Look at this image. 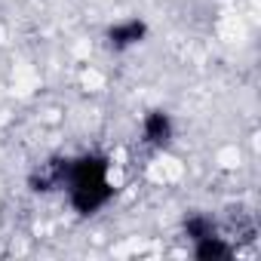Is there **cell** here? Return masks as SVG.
I'll return each instance as SVG.
<instances>
[{"label": "cell", "instance_id": "2", "mask_svg": "<svg viewBox=\"0 0 261 261\" xmlns=\"http://www.w3.org/2000/svg\"><path fill=\"white\" fill-rule=\"evenodd\" d=\"M148 34V25L142 19H126V22H117L108 37H111V46L114 49H126V46H136L142 37Z\"/></svg>", "mask_w": 261, "mask_h": 261}, {"label": "cell", "instance_id": "3", "mask_svg": "<svg viewBox=\"0 0 261 261\" xmlns=\"http://www.w3.org/2000/svg\"><path fill=\"white\" fill-rule=\"evenodd\" d=\"M142 133H145V142H151V145H169V139H172V120H169V114L151 111L145 117V123H142Z\"/></svg>", "mask_w": 261, "mask_h": 261}, {"label": "cell", "instance_id": "5", "mask_svg": "<svg viewBox=\"0 0 261 261\" xmlns=\"http://www.w3.org/2000/svg\"><path fill=\"white\" fill-rule=\"evenodd\" d=\"M185 233H188L191 240L209 237V233H215V221H212L209 215H191V218L185 221Z\"/></svg>", "mask_w": 261, "mask_h": 261}, {"label": "cell", "instance_id": "1", "mask_svg": "<svg viewBox=\"0 0 261 261\" xmlns=\"http://www.w3.org/2000/svg\"><path fill=\"white\" fill-rule=\"evenodd\" d=\"M65 181H68V194H71V206L80 215L98 212L114 197V188L108 181V163L101 157H95V154L68 163Z\"/></svg>", "mask_w": 261, "mask_h": 261}, {"label": "cell", "instance_id": "4", "mask_svg": "<svg viewBox=\"0 0 261 261\" xmlns=\"http://www.w3.org/2000/svg\"><path fill=\"white\" fill-rule=\"evenodd\" d=\"M194 243H197L194 255H197V258H203V261H224V258H230V255H233L230 243H227L224 237H218V233L200 237V240H194Z\"/></svg>", "mask_w": 261, "mask_h": 261}]
</instances>
